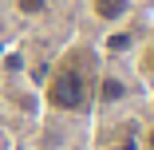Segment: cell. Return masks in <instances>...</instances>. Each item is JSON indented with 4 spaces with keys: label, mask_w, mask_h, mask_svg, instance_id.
<instances>
[{
    "label": "cell",
    "mask_w": 154,
    "mask_h": 150,
    "mask_svg": "<svg viewBox=\"0 0 154 150\" xmlns=\"http://www.w3.org/2000/svg\"><path fill=\"white\" fill-rule=\"evenodd\" d=\"M99 55L87 44H75L59 55L44 83V103L51 111H83L95 103V83H99Z\"/></svg>",
    "instance_id": "obj_1"
},
{
    "label": "cell",
    "mask_w": 154,
    "mask_h": 150,
    "mask_svg": "<svg viewBox=\"0 0 154 150\" xmlns=\"http://www.w3.org/2000/svg\"><path fill=\"white\" fill-rule=\"evenodd\" d=\"M87 4H91V16H95V20L119 24V20L131 16V4H134V0H87Z\"/></svg>",
    "instance_id": "obj_2"
},
{
    "label": "cell",
    "mask_w": 154,
    "mask_h": 150,
    "mask_svg": "<svg viewBox=\"0 0 154 150\" xmlns=\"http://www.w3.org/2000/svg\"><path fill=\"white\" fill-rule=\"evenodd\" d=\"M122 95H127V87H122V79L119 75H99V83H95V103H119Z\"/></svg>",
    "instance_id": "obj_3"
},
{
    "label": "cell",
    "mask_w": 154,
    "mask_h": 150,
    "mask_svg": "<svg viewBox=\"0 0 154 150\" xmlns=\"http://www.w3.org/2000/svg\"><path fill=\"white\" fill-rule=\"evenodd\" d=\"M138 71H142L146 79H154V36L142 44V55H138Z\"/></svg>",
    "instance_id": "obj_4"
},
{
    "label": "cell",
    "mask_w": 154,
    "mask_h": 150,
    "mask_svg": "<svg viewBox=\"0 0 154 150\" xmlns=\"http://www.w3.org/2000/svg\"><path fill=\"white\" fill-rule=\"evenodd\" d=\"M20 16H44L48 12V0H12Z\"/></svg>",
    "instance_id": "obj_5"
},
{
    "label": "cell",
    "mask_w": 154,
    "mask_h": 150,
    "mask_svg": "<svg viewBox=\"0 0 154 150\" xmlns=\"http://www.w3.org/2000/svg\"><path fill=\"white\" fill-rule=\"evenodd\" d=\"M107 47H111V51H127V47H131V36H127V32H119V36L107 40Z\"/></svg>",
    "instance_id": "obj_6"
},
{
    "label": "cell",
    "mask_w": 154,
    "mask_h": 150,
    "mask_svg": "<svg viewBox=\"0 0 154 150\" xmlns=\"http://www.w3.org/2000/svg\"><path fill=\"white\" fill-rule=\"evenodd\" d=\"M142 150H154V123H146L142 130Z\"/></svg>",
    "instance_id": "obj_7"
},
{
    "label": "cell",
    "mask_w": 154,
    "mask_h": 150,
    "mask_svg": "<svg viewBox=\"0 0 154 150\" xmlns=\"http://www.w3.org/2000/svg\"><path fill=\"white\" fill-rule=\"evenodd\" d=\"M0 150H4V142H0Z\"/></svg>",
    "instance_id": "obj_8"
}]
</instances>
